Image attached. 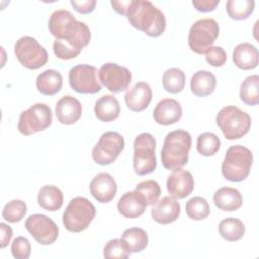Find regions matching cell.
<instances>
[{"mask_svg": "<svg viewBox=\"0 0 259 259\" xmlns=\"http://www.w3.org/2000/svg\"><path fill=\"white\" fill-rule=\"evenodd\" d=\"M49 31L56 38L53 51L61 60H71L80 55L91 38L90 29L66 9L55 10L49 19Z\"/></svg>", "mask_w": 259, "mask_h": 259, "instance_id": "6da1fadb", "label": "cell"}, {"mask_svg": "<svg viewBox=\"0 0 259 259\" xmlns=\"http://www.w3.org/2000/svg\"><path fill=\"white\" fill-rule=\"evenodd\" d=\"M125 16L133 27L151 37H158L165 31L164 13L148 0H130Z\"/></svg>", "mask_w": 259, "mask_h": 259, "instance_id": "7a4b0ae2", "label": "cell"}, {"mask_svg": "<svg viewBox=\"0 0 259 259\" xmlns=\"http://www.w3.org/2000/svg\"><path fill=\"white\" fill-rule=\"evenodd\" d=\"M191 148V136L184 130H175L165 137L161 151V160L167 170H176L188 162V153Z\"/></svg>", "mask_w": 259, "mask_h": 259, "instance_id": "3957f363", "label": "cell"}, {"mask_svg": "<svg viewBox=\"0 0 259 259\" xmlns=\"http://www.w3.org/2000/svg\"><path fill=\"white\" fill-rule=\"evenodd\" d=\"M253 165V154L250 149L242 145L231 146L222 163L223 176L232 182L245 180Z\"/></svg>", "mask_w": 259, "mask_h": 259, "instance_id": "277c9868", "label": "cell"}, {"mask_svg": "<svg viewBox=\"0 0 259 259\" xmlns=\"http://www.w3.org/2000/svg\"><path fill=\"white\" fill-rule=\"evenodd\" d=\"M217 125L227 140L243 138L251 128V116L237 106L228 105L223 107L215 117Z\"/></svg>", "mask_w": 259, "mask_h": 259, "instance_id": "5b68a950", "label": "cell"}, {"mask_svg": "<svg viewBox=\"0 0 259 259\" xmlns=\"http://www.w3.org/2000/svg\"><path fill=\"white\" fill-rule=\"evenodd\" d=\"M96 214L94 205L86 197L73 198L63 213V224L72 233H80L87 229Z\"/></svg>", "mask_w": 259, "mask_h": 259, "instance_id": "8992f818", "label": "cell"}, {"mask_svg": "<svg viewBox=\"0 0 259 259\" xmlns=\"http://www.w3.org/2000/svg\"><path fill=\"white\" fill-rule=\"evenodd\" d=\"M156 140L150 133H142L134 141V171L138 175H147L156 170Z\"/></svg>", "mask_w": 259, "mask_h": 259, "instance_id": "52a82bcc", "label": "cell"}, {"mask_svg": "<svg viewBox=\"0 0 259 259\" xmlns=\"http://www.w3.org/2000/svg\"><path fill=\"white\" fill-rule=\"evenodd\" d=\"M219 33L220 27L213 18L198 19L189 29L188 46L192 52L202 55L212 46Z\"/></svg>", "mask_w": 259, "mask_h": 259, "instance_id": "ba28073f", "label": "cell"}, {"mask_svg": "<svg viewBox=\"0 0 259 259\" xmlns=\"http://www.w3.org/2000/svg\"><path fill=\"white\" fill-rule=\"evenodd\" d=\"M52 109L46 103H35L19 115L17 128L23 136L45 131L52 124Z\"/></svg>", "mask_w": 259, "mask_h": 259, "instance_id": "9c48e42d", "label": "cell"}, {"mask_svg": "<svg viewBox=\"0 0 259 259\" xmlns=\"http://www.w3.org/2000/svg\"><path fill=\"white\" fill-rule=\"evenodd\" d=\"M14 54L18 62L29 70H37L48 62L46 49L31 36H22L16 40Z\"/></svg>", "mask_w": 259, "mask_h": 259, "instance_id": "30bf717a", "label": "cell"}, {"mask_svg": "<svg viewBox=\"0 0 259 259\" xmlns=\"http://www.w3.org/2000/svg\"><path fill=\"white\" fill-rule=\"evenodd\" d=\"M124 149V139L117 132L103 133L92 149L93 161L101 166L113 163Z\"/></svg>", "mask_w": 259, "mask_h": 259, "instance_id": "8fae6325", "label": "cell"}, {"mask_svg": "<svg viewBox=\"0 0 259 259\" xmlns=\"http://www.w3.org/2000/svg\"><path fill=\"white\" fill-rule=\"evenodd\" d=\"M98 70L91 65L80 64L69 72L70 86L78 93L94 94L101 90L98 80Z\"/></svg>", "mask_w": 259, "mask_h": 259, "instance_id": "7c38bea8", "label": "cell"}, {"mask_svg": "<svg viewBox=\"0 0 259 259\" xmlns=\"http://www.w3.org/2000/svg\"><path fill=\"white\" fill-rule=\"evenodd\" d=\"M99 81L110 92L118 93L128 88L132 82L131 71L115 63H105L98 70Z\"/></svg>", "mask_w": 259, "mask_h": 259, "instance_id": "4fadbf2b", "label": "cell"}, {"mask_svg": "<svg viewBox=\"0 0 259 259\" xmlns=\"http://www.w3.org/2000/svg\"><path fill=\"white\" fill-rule=\"evenodd\" d=\"M25 229L40 245H51L59 236L57 224L41 213L29 215L25 221Z\"/></svg>", "mask_w": 259, "mask_h": 259, "instance_id": "5bb4252c", "label": "cell"}, {"mask_svg": "<svg viewBox=\"0 0 259 259\" xmlns=\"http://www.w3.org/2000/svg\"><path fill=\"white\" fill-rule=\"evenodd\" d=\"M194 188V179L190 172L183 169H176L168 176L167 190L171 197L183 199L188 196Z\"/></svg>", "mask_w": 259, "mask_h": 259, "instance_id": "9a60e30c", "label": "cell"}, {"mask_svg": "<svg viewBox=\"0 0 259 259\" xmlns=\"http://www.w3.org/2000/svg\"><path fill=\"white\" fill-rule=\"evenodd\" d=\"M90 194L100 203L110 202L117 191L114 178L108 173H98L93 177L89 185Z\"/></svg>", "mask_w": 259, "mask_h": 259, "instance_id": "2e32d148", "label": "cell"}, {"mask_svg": "<svg viewBox=\"0 0 259 259\" xmlns=\"http://www.w3.org/2000/svg\"><path fill=\"white\" fill-rule=\"evenodd\" d=\"M82 115V104L74 96L65 95L56 103L57 119L66 125L76 123Z\"/></svg>", "mask_w": 259, "mask_h": 259, "instance_id": "e0dca14e", "label": "cell"}, {"mask_svg": "<svg viewBox=\"0 0 259 259\" xmlns=\"http://www.w3.org/2000/svg\"><path fill=\"white\" fill-rule=\"evenodd\" d=\"M182 116L180 103L173 98H164L160 100L154 111V120L161 125H171L176 123Z\"/></svg>", "mask_w": 259, "mask_h": 259, "instance_id": "ac0fdd59", "label": "cell"}, {"mask_svg": "<svg viewBox=\"0 0 259 259\" xmlns=\"http://www.w3.org/2000/svg\"><path fill=\"white\" fill-rule=\"evenodd\" d=\"M152 96L153 92L150 85L146 82H138L126 91L124 100L132 111L140 112L149 106Z\"/></svg>", "mask_w": 259, "mask_h": 259, "instance_id": "d6986e66", "label": "cell"}, {"mask_svg": "<svg viewBox=\"0 0 259 259\" xmlns=\"http://www.w3.org/2000/svg\"><path fill=\"white\" fill-rule=\"evenodd\" d=\"M180 214L179 202L171 197L164 196L158 200L151 210V215L155 222L162 225H167L175 222Z\"/></svg>", "mask_w": 259, "mask_h": 259, "instance_id": "ffe728a7", "label": "cell"}, {"mask_svg": "<svg viewBox=\"0 0 259 259\" xmlns=\"http://www.w3.org/2000/svg\"><path fill=\"white\" fill-rule=\"evenodd\" d=\"M148 206L145 198L136 190L127 191L117 202L118 212L124 218L135 219L142 215Z\"/></svg>", "mask_w": 259, "mask_h": 259, "instance_id": "44dd1931", "label": "cell"}, {"mask_svg": "<svg viewBox=\"0 0 259 259\" xmlns=\"http://www.w3.org/2000/svg\"><path fill=\"white\" fill-rule=\"evenodd\" d=\"M233 62L242 70H253L258 66L259 54L255 46L249 42H242L233 51Z\"/></svg>", "mask_w": 259, "mask_h": 259, "instance_id": "7402d4cb", "label": "cell"}, {"mask_svg": "<svg viewBox=\"0 0 259 259\" xmlns=\"http://www.w3.org/2000/svg\"><path fill=\"white\" fill-rule=\"evenodd\" d=\"M215 206L223 211L238 210L243 204L241 192L233 187H222L213 194Z\"/></svg>", "mask_w": 259, "mask_h": 259, "instance_id": "603a6c76", "label": "cell"}, {"mask_svg": "<svg viewBox=\"0 0 259 259\" xmlns=\"http://www.w3.org/2000/svg\"><path fill=\"white\" fill-rule=\"evenodd\" d=\"M94 113L97 119L103 122L115 120L120 113V105L116 97L105 94L96 100L94 105Z\"/></svg>", "mask_w": 259, "mask_h": 259, "instance_id": "cb8c5ba5", "label": "cell"}, {"mask_svg": "<svg viewBox=\"0 0 259 259\" xmlns=\"http://www.w3.org/2000/svg\"><path fill=\"white\" fill-rule=\"evenodd\" d=\"M217 85L215 76L205 70H200L194 73L190 80V89L195 96L203 97L211 94Z\"/></svg>", "mask_w": 259, "mask_h": 259, "instance_id": "d4e9b609", "label": "cell"}, {"mask_svg": "<svg viewBox=\"0 0 259 259\" xmlns=\"http://www.w3.org/2000/svg\"><path fill=\"white\" fill-rule=\"evenodd\" d=\"M37 202L41 208L48 211H56L62 207L64 195L59 187L55 185H45L38 191Z\"/></svg>", "mask_w": 259, "mask_h": 259, "instance_id": "484cf974", "label": "cell"}, {"mask_svg": "<svg viewBox=\"0 0 259 259\" xmlns=\"http://www.w3.org/2000/svg\"><path fill=\"white\" fill-rule=\"evenodd\" d=\"M36 88L44 95H55L63 86V77L56 70H46L36 78Z\"/></svg>", "mask_w": 259, "mask_h": 259, "instance_id": "4316f807", "label": "cell"}, {"mask_svg": "<svg viewBox=\"0 0 259 259\" xmlns=\"http://www.w3.org/2000/svg\"><path fill=\"white\" fill-rule=\"evenodd\" d=\"M245 225L237 218H226L219 224V233L229 242L241 240L245 235Z\"/></svg>", "mask_w": 259, "mask_h": 259, "instance_id": "83f0119b", "label": "cell"}, {"mask_svg": "<svg viewBox=\"0 0 259 259\" xmlns=\"http://www.w3.org/2000/svg\"><path fill=\"white\" fill-rule=\"evenodd\" d=\"M121 240L125 243L131 253L142 252L146 249L149 242L147 232L137 227L124 230L121 235Z\"/></svg>", "mask_w": 259, "mask_h": 259, "instance_id": "f1b7e54d", "label": "cell"}, {"mask_svg": "<svg viewBox=\"0 0 259 259\" xmlns=\"http://www.w3.org/2000/svg\"><path fill=\"white\" fill-rule=\"evenodd\" d=\"M241 100L250 106L259 103V76H248L240 86Z\"/></svg>", "mask_w": 259, "mask_h": 259, "instance_id": "f546056e", "label": "cell"}, {"mask_svg": "<svg viewBox=\"0 0 259 259\" xmlns=\"http://www.w3.org/2000/svg\"><path fill=\"white\" fill-rule=\"evenodd\" d=\"M254 0H229L226 3V10L230 18L235 20L247 19L254 11Z\"/></svg>", "mask_w": 259, "mask_h": 259, "instance_id": "4dcf8cb0", "label": "cell"}, {"mask_svg": "<svg viewBox=\"0 0 259 259\" xmlns=\"http://www.w3.org/2000/svg\"><path fill=\"white\" fill-rule=\"evenodd\" d=\"M185 74L178 68H170L163 75V87L166 91L176 94L183 90Z\"/></svg>", "mask_w": 259, "mask_h": 259, "instance_id": "1f68e13d", "label": "cell"}, {"mask_svg": "<svg viewBox=\"0 0 259 259\" xmlns=\"http://www.w3.org/2000/svg\"><path fill=\"white\" fill-rule=\"evenodd\" d=\"M185 211L189 219L194 221H201L209 215L210 208L205 198L201 196H194L186 202Z\"/></svg>", "mask_w": 259, "mask_h": 259, "instance_id": "d6a6232c", "label": "cell"}, {"mask_svg": "<svg viewBox=\"0 0 259 259\" xmlns=\"http://www.w3.org/2000/svg\"><path fill=\"white\" fill-rule=\"evenodd\" d=\"M221 147V141L220 138L209 132H205L200 134L197 137V142H196V149L197 152L204 156V157H209L214 155Z\"/></svg>", "mask_w": 259, "mask_h": 259, "instance_id": "836d02e7", "label": "cell"}, {"mask_svg": "<svg viewBox=\"0 0 259 259\" xmlns=\"http://www.w3.org/2000/svg\"><path fill=\"white\" fill-rule=\"evenodd\" d=\"M26 203L21 199H13L7 202L2 209V218L8 223H18L26 214Z\"/></svg>", "mask_w": 259, "mask_h": 259, "instance_id": "e575fe53", "label": "cell"}, {"mask_svg": "<svg viewBox=\"0 0 259 259\" xmlns=\"http://www.w3.org/2000/svg\"><path fill=\"white\" fill-rule=\"evenodd\" d=\"M135 190L143 195L148 205H154L161 195V187L159 183L152 179L138 183Z\"/></svg>", "mask_w": 259, "mask_h": 259, "instance_id": "d590c367", "label": "cell"}, {"mask_svg": "<svg viewBox=\"0 0 259 259\" xmlns=\"http://www.w3.org/2000/svg\"><path fill=\"white\" fill-rule=\"evenodd\" d=\"M131 252L121 239L109 240L103 249L104 258H128Z\"/></svg>", "mask_w": 259, "mask_h": 259, "instance_id": "8d00e7d4", "label": "cell"}, {"mask_svg": "<svg viewBox=\"0 0 259 259\" xmlns=\"http://www.w3.org/2000/svg\"><path fill=\"white\" fill-rule=\"evenodd\" d=\"M31 253L29 241L22 236L16 237L11 243V254L16 259H27Z\"/></svg>", "mask_w": 259, "mask_h": 259, "instance_id": "74e56055", "label": "cell"}, {"mask_svg": "<svg viewBox=\"0 0 259 259\" xmlns=\"http://www.w3.org/2000/svg\"><path fill=\"white\" fill-rule=\"evenodd\" d=\"M204 54L206 62L212 67H222L227 61V54L225 50L219 46L209 47Z\"/></svg>", "mask_w": 259, "mask_h": 259, "instance_id": "f35d334b", "label": "cell"}, {"mask_svg": "<svg viewBox=\"0 0 259 259\" xmlns=\"http://www.w3.org/2000/svg\"><path fill=\"white\" fill-rule=\"evenodd\" d=\"M71 5L74 7V9L81 13V14H87L94 10L96 1L95 0H84V1H71Z\"/></svg>", "mask_w": 259, "mask_h": 259, "instance_id": "ab89813d", "label": "cell"}, {"mask_svg": "<svg viewBox=\"0 0 259 259\" xmlns=\"http://www.w3.org/2000/svg\"><path fill=\"white\" fill-rule=\"evenodd\" d=\"M219 2V0H193L192 5L199 12H210L217 8Z\"/></svg>", "mask_w": 259, "mask_h": 259, "instance_id": "60d3db41", "label": "cell"}, {"mask_svg": "<svg viewBox=\"0 0 259 259\" xmlns=\"http://www.w3.org/2000/svg\"><path fill=\"white\" fill-rule=\"evenodd\" d=\"M0 230H1V238H0V248L4 249L12 238V229L5 223H0Z\"/></svg>", "mask_w": 259, "mask_h": 259, "instance_id": "b9f144b4", "label": "cell"}, {"mask_svg": "<svg viewBox=\"0 0 259 259\" xmlns=\"http://www.w3.org/2000/svg\"><path fill=\"white\" fill-rule=\"evenodd\" d=\"M110 4L112 6V8L114 9V11L120 15H125L128 5H130V0H121V1H110Z\"/></svg>", "mask_w": 259, "mask_h": 259, "instance_id": "7bdbcfd3", "label": "cell"}]
</instances>
